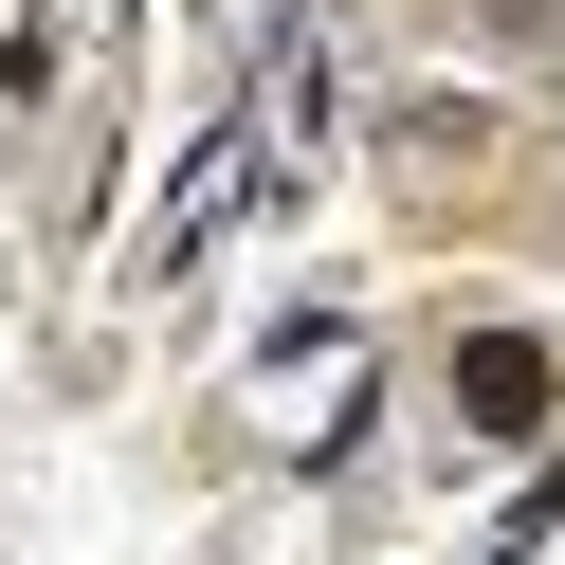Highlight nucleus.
I'll return each instance as SVG.
<instances>
[{
  "instance_id": "obj_1",
  "label": "nucleus",
  "mask_w": 565,
  "mask_h": 565,
  "mask_svg": "<svg viewBox=\"0 0 565 565\" xmlns=\"http://www.w3.org/2000/svg\"><path fill=\"white\" fill-rule=\"evenodd\" d=\"M456 383H475V419H492V438H529V419H547V365H529V347H475Z\"/></svg>"
}]
</instances>
